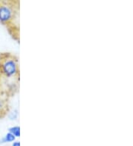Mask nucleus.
<instances>
[{"label":"nucleus","mask_w":133,"mask_h":146,"mask_svg":"<svg viewBox=\"0 0 133 146\" xmlns=\"http://www.w3.org/2000/svg\"><path fill=\"white\" fill-rule=\"evenodd\" d=\"M5 102L2 98H0V117L5 114Z\"/></svg>","instance_id":"nucleus-5"},{"label":"nucleus","mask_w":133,"mask_h":146,"mask_svg":"<svg viewBox=\"0 0 133 146\" xmlns=\"http://www.w3.org/2000/svg\"><path fill=\"white\" fill-rule=\"evenodd\" d=\"M18 117V111L17 110H14L11 111L10 114H9V118L11 119H16Z\"/></svg>","instance_id":"nucleus-6"},{"label":"nucleus","mask_w":133,"mask_h":146,"mask_svg":"<svg viewBox=\"0 0 133 146\" xmlns=\"http://www.w3.org/2000/svg\"><path fill=\"white\" fill-rule=\"evenodd\" d=\"M13 17V11L11 7L7 5H0V21L2 23H7Z\"/></svg>","instance_id":"nucleus-2"},{"label":"nucleus","mask_w":133,"mask_h":146,"mask_svg":"<svg viewBox=\"0 0 133 146\" xmlns=\"http://www.w3.org/2000/svg\"><path fill=\"white\" fill-rule=\"evenodd\" d=\"M16 137L15 136L13 135L11 133H7L5 134V136L2 137V139L0 140V143H11V142H14L16 140Z\"/></svg>","instance_id":"nucleus-3"},{"label":"nucleus","mask_w":133,"mask_h":146,"mask_svg":"<svg viewBox=\"0 0 133 146\" xmlns=\"http://www.w3.org/2000/svg\"><path fill=\"white\" fill-rule=\"evenodd\" d=\"M0 72L7 78L16 75L18 73V64L16 59L9 55H1Z\"/></svg>","instance_id":"nucleus-1"},{"label":"nucleus","mask_w":133,"mask_h":146,"mask_svg":"<svg viewBox=\"0 0 133 146\" xmlns=\"http://www.w3.org/2000/svg\"><path fill=\"white\" fill-rule=\"evenodd\" d=\"M9 133L12 134L16 137H20V128L19 126H12L9 128Z\"/></svg>","instance_id":"nucleus-4"},{"label":"nucleus","mask_w":133,"mask_h":146,"mask_svg":"<svg viewBox=\"0 0 133 146\" xmlns=\"http://www.w3.org/2000/svg\"><path fill=\"white\" fill-rule=\"evenodd\" d=\"M12 146H20V143L19 141H14V143H13Z\"/></svg>","instance_id":"nucleus-7"}]
</instances>
